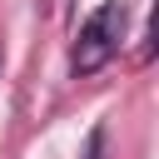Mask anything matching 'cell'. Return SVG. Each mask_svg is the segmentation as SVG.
<instances>
[{
  "mask_svg": "<svg viewBox=\"0 0 159 159\" xmlns=\"http://www.w3.org/2000/svg\"><path fill=\"white\" fill-rule=\"evenodd\" d=\"M99 149H104V129H89V139H84V159H99Z\"/></svg>",
  "mask_w": 159,
  "mask_h": 159,
  "instance_id": "7a4b0ae2",
  "label": "cell"
},
{
  "mask_svg": "<svg viewBox=\"0 0 159 159\" xmlns=\"http://www.w3.org/2000/svg\"><path fill=\"white\" fill-rule=\"evenodd\" d=\"M124 20H129L124 0H104V5H94V10L80 20V35H75V45H70V70H75V80L99 75V70L119 55Z\"/></svg>",
  "mask_w": 159,
  "mask_h": 159,
  "instance_id": "6da1fadb",
  "label": "cell"
}]
</instances>
